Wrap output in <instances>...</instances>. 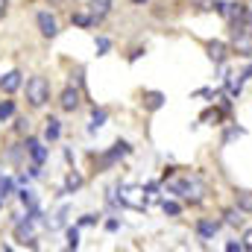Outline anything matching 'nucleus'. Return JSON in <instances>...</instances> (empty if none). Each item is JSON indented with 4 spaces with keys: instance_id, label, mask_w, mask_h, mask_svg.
Instances as JSON below:
<instances>
[{
    "instance_id": "nucleus-1",
    "label": "nucleus",
    "mask_w": 252,
    "mask_h": 252,
    "mask_svg": "<svg viewBox=\"0 0 252 252\" xmlns=\"http://www.w3.org/2000/svg\"><path fill=\"white\" fill-rule=\"evenodd\" d=\"M47 97H50V85H47L44 76H32V79H27V100H30V106L41 109V106L47 103Z\"/></svg>"
},
{
    "instance_id": "nucleus-2",
    "label": "nucleus",
    "mask_w": 252,
    "mask_h": 252,
    "mask_svg": "<svg viewBox=\"0 0 252 252\" xmlns=\"http://www.w3.org/2000/svg\"><path fill=\"white\" fill-rule=\"evenodd\" d=\"M167 188L173 190V193H179V196H185L188 202H199L202 193H205V185L196 182V179H173Z\"/></svg>"
},
{
    "instance_id": "nucleus-3",
    "label": "nucleus",
    "mask_w": 252,
    "mask_h": 252,
    "mask_svg": "<svg viewBox=\"0 0 252 252\" xmlns=\"http://www.w3.org/2000/svg\"><path fill=\"white\" fill-rule=\"evenodd\" d=\"M126 153H129V144H126V141H118L106 156H100V158H97V164H100V167H112L118 158H124Z\"/></svg>"
},
{
    "instance_id": "nucleus-4",
    "label": "nucleus",
    "mask_w": 252,
    "mask_h": 252,
    "mask_svg": "<svg viewBox=\"0 0 252 252\" xmlns=\"http://www.w3.org/2000/svg\"><path fill=\"white\" fill-rule=\"evenodd\" d=\"M35 21H38V30H41V35H44V38H53V35L59 32V24H56V18H53L50 12H38V18H35Z\"/></svg>"
},
{
    "instance_id": "nucleus-5",
    "label": "nucleus",
    "mask_w": 252,
    "mask_h": 252,
    "mask_svg": "<svg viewBox=\"0 0 252 252\" xmlns=\"http://www.w3.org/2000/svg\"><path fill=\"white\" fill-rule=\"evenodd\" d=\"M21 82H24V79H21V70H9L6 76H0V88H3L6 94L18 91V88H21Z\"/></svg>"
},
{
    "instance_id": "nucleus-6",
    "label": "nucleus",
    "mask_w": 252,
    "mask_h": 252,
    "mask_svg": "<svg viewBox=\"0 0 252 252\" xmlns=\"http://www.w3.org/2000/svg\"><path fill=\"white\" fill-rule=\"evenodd\" d=\"M59 103H62L64 112H76V109H79V103H82V100H79V91H76V88H64Z\"/></svg>"
},
{
    "instance_id": "nucleus-7",
    "label": "nucleus",
    "mask_w": 252,
    "mask_h": 252,
    "mask_svg": "<svg viewBox=\"0 0 252 252\" xmlns=\"http://www.w3.org/2000/svg\"><path fill=\"white\" fill-rule=\"evenodd\" d=\"M27 153L32 156V161H38V164H44L47 161V150L41 147V141H35V138H27Z\"/></svg>"
},
{
    "instance_id": "nucleus-8",
    "label": "nucleus",
    "mask_w": 252,
    "mask_h": 252,
    "mask_svg": "<svg viewBox=\"0 0 252 252\" xmlns=\"http://www.w3.org/2000/svg\"><path fill=\"white\" fill-rule=\"evenodd\" d=\"M208 56H211L214 64H223L226 62V44H223V41H211V44H208Z\"/></svg>"
},
{
    "instance_id": "nucleus-9",
    "label": "nucleus",
    "mask_w": 252,
    "mask_h": 252,
    "mask_svg": "<svg viewBox=\"0 0 252 252\" xmlns=\"http://www.w3.org/2000/svg\"><path fill=\"white\" fill-rule=\"evenodd\" d=\"M144 106H147L150 112L161 109V106H164V94H161V91H147V94H144Z\"/></svg>"
},
{
    "instance_id": "nucleus-10",
    "label": "nucleus",
    "mask_w": 252,
    "mask_h": 252,
    "mask_svg": "<svg viewBox=\"0 0 252 252\" xmlns=\"http://www.w3.org/2000/svg\"><path fill=\"white\" fill-rule=\"evenodd\" d=\"M217 229H220V223H211V220H199V223H196V235H199V238H205V241H208V238H214V235H217Z\"/></svg>"
},
{
    "instance_id": "nucleus-11",
    "label": "nucleus",
    "mask_w": 252,
    "mask_h": 252,
    "mask_svg": "<svg viewBox=\"0 0 252 252\" xmlns=\"http://www.w3.org/2000/svg\"><path fill=\"white\" fill-rule=\"evenodd\" d=\"M109 9H112V0H91V15L100 21V18H106L109 15Z\"/></svg>"
},
{
    "instance_id": "nucleus-12",
    "label": "nucleus",
    "mask_w": 252,
    "mask_h": 252,
    "mask_svg": "<svg viewBox=\"0 0 252 252\" xmlns=\"http://www.w3.org/2000/svg\"><path fill=\"white\" fill-rule=\"evenodd\" d=\"M59 135H62V126H59V121H56V118H50V121H47V126H44V138H47V141H56Z\"/></svg>"
},
{
    "instance_id": "nucleus-13",
    "label": "nucleus",
    "mask_w": 252,
    "mask_h": 252,
    "mask_svg": "<svg viewBox=\"0 0 252 252\" xmlns=\"http://www.w3.org/2000/svg\"><path fill=\"white\" fill-rule=\"evenodd\" d=\"M79 188H82V176L70 170V173H67V179H64V193H73V190H79Z\"/></svg>"
},
{
    "instance_id": "nucleus-14",
    "label": "nucleus",
    "mask_w": 252,
    "mask_h": 252,
    "mask_svg": "<svg viewBox=\"0 0 252 252\" xmlns=\"http://www.w3.org/2000/svg\"><path fill=\"white\" fill-rule=\"evenodd\" d=\"M223 217H226V223H229V226H241V223H244V214H241V208H238V211H235V208H229Z\"/></svg>"
},
{
    "instance_id": "nucleus-15",
    "label": "nucleus",
    "mask_w": 252,
    "mask_h": 252,
    "mask_svg": "<svg viewBox=\"0 0 252 252\" xmlns=\"http://www.w3.org/2000/svg\"><path fill=\"white\" fill-rule=\"evenodd\" d=\"M21 202H24L27 208H38V205H35V193H32L30 188H24V190H21Z\"/></svg>"
},
{
    "instance_id": "nucleus-16",
    "label": "nucleus",
    "mask_w": 252,
    "mask_h": 252,
    "mask_svg": "<svg viewBox=\"0 0 252 252\" xmlns=\"http://www.w3.org/2000/svg\"><path fill=\"white\" fill-rule=\"evenodd\" d=\"M94 21H97L94 15H82V12H79V15H73V24H76V27H91Z\"/></svg>"
},
{
    "instance_id": "nucleus-17",
    "label": "nucleus",
    "mask_w": 252,
    "mask_h": 252,
    "mask_svg": "<svg viewBox=\"0 0 252 252\" xmlns=\"http://www.w3.org/2000/svg\"><path fill=\"white\" fill-rule=\"evenodd\" d=\"M238 208L241 211H252V193H238Z\"/></svg>"
},
{
    "instance_id": "nucleus-18",
    "label": "nucleus",
    "mask_w": 252,
    "mask_h": 252,
    "mask_svg": "<svg viewBox=\"0 0 252 252\" xmlns=\"http://www.w3.org/2000/svg\"><path fill=\"white\" fill-rule=\"evenodd\" d=\"M79 247V229H67V250Z\"/></svg>"
},
{
    "instance_id": "nucleus-19",
    "label": "nucleus",
    "mask_w": 252,
    "mask_h": 252,
    "mask_svg": "<svg viewBox=\"0 0 252 252\" xmlns=\"http://www.w3.org/2000/svg\"><path fill=\"white\" fill-rule=\"evenodd\" d=\"M12 112H15V103H12V100H6V103H0V121H6V118H12Z\"/></svg>"
},
{
    "instance_id": "nucleus-20",
    "label": "nucleus",
    "mask_w": 252,
    "mask_h": 252,
    "mask_svg": "<svg viewBox=\"0 0 252 252\" xmlns=\"http://www.w3.org/2000/svg\"><path fill=\"white\" fill-rule=\"evenodd\" d=\"M103 121H106V112H94V121L88 126V132H97V129L103 126Z\"/></svg>"
},
{
    "instance_id": "nucleus-21",
    "label": "nucleus",
    "mask_w": 252,
    "mask_h": 252,
    "mask_svg": "<svg viewBox=\"0 0 252 252\" xmlns=\"http://www.w3.org/2000/svg\"><path fill=\"white\" fill-rule=\"evenodd\" d=\"M12 188H15V182H12L9 176H6V179H0V196H3V199L12 193Z\"/></svg>"
},
{
    "instance_id": "nucleus-22",
    "label": "nucleus",
    "mask_w": 252,
    "mask_h": 252,
    "mask_svg": "<svg viewBox=\"0 0 252 252\" xmlns=\"http://www.w3.org/2000/svg\"><path fill=\"white\" fill-rule=\"evenodd\" d=\"M161 208H164V214H170V217H176V214L182 211V208H179V202H167V199L161 202Z\"/></svg>"
},
{
    "instance_id": "nucleus-23",
    "label": "nucleus",
    "mask_w": 252,
    "mask_h": 252,
    "mask_svg": "<svg viewBox=\"0 0 252 252\" xmlns=\"http://www.w3.org/2000/svg\"><path fill=\"white\" fill-rule=\"evenodd\" d=\"M109 50V38H97V53H106Z\"/></svg>"
},
{
    "instance_id": "nucleus-24",
    "label": "nucleus",
    "mask_w": 252,
    "mask_h": 252,
    "mask_svg": "<svg viewBox=\"0 0 252 252\" xmlns=\"http://www.w3.org/2000/svg\"><path fill=\"white\" fill-rule=\"evenodd\" d=\"M244 250H252V229L244 232Z\"/></svg>"
},
{
    "instance_id": "nucleus-25",
    "label": "nucleus",
    "mask_w": 252,
    "mask_h": 252,
    "mask_svg": "<svg viewBox=\"0 0 252 252\" xmlns=\"http://www.w3.org/2000/svg\"><path fill=\"white\" fill-rule=\"evenodd\" d=\"M226 250H229V252H241V250H244V244H238V241H229V244H226Z\"/></svg>"
},
{
    "instance_id": "nucleus-26",
    "label": "nucleus",
    "mask_w": 252,
    "mask_h": 252,
    "mask_svg": "<svg viewBox=\"0 0 252 252\" xmlns=\"http://www.w3.org/2000/svg\"><path fill=\"white\" fill-rule=\"evenodd\" d=\"M91 223H94V217H91V214H85V217L79 220V226H91Z\"/></svg>"
},
{
    "instance_id": "nucleus-27",
    "label": "nucleus",
    "mask_w": 252,
    "mask_h": 252,
    "mask_svg": "<svg viewBox=\"0 0 252 252\" xmlns=\"http://www.w3.org/2000/svg\"><path fill=\"white\" fill-rule=\"evenodd\" d=\"M6 15V0H0V18Z\"/></svg>"
},
{
    "instance_id": "nucleus-28",
    "label": "nucleus",
    "mask_w": 252,
    "mask_h": 252,
    "mask_svg": "<svg viewBox=\"0 0 252 252\" xmlns=\"http://www.w3.org/2000/svg\"><path fill=\"white\" fill-rule=\"evenodd\" d=\"M132 3H144V0H132Z\"/></svg>"
},
{
    "instance_id": "nucleus-29",
    "label": "nucleus",
    "mask_w": 252,
    "mask_h": 252,
    "mask_svg": "<svg viewBox=\"0 0 252 252\" xmlns=\"http://www.w3.org/2000/svg\"><path fill=\"white\" fill-rule=\"evenodd\" d=\"M0 205H3V196H0Z\"/></svg>"
}]
</instances>
